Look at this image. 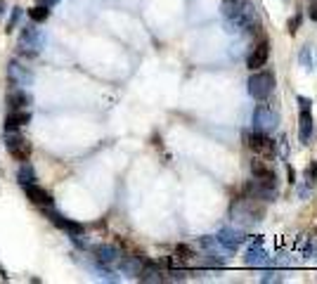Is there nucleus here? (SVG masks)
<instances>
[{"label":"nucleus","instance_id":"2eb2a0df","mask_svg":"<svg viewBox=\"0 0 317 284\" xmlns=\"http://www.w3.org/2000/svg\"><path fill=\"white\" fill-rule=\"evenodd\" d=\"M31 121V114L29 111H22V109H17L14 114H10V116L5 118V130L7 133H12V130H19L22 126H26Z\"/></svg>","mask_w":317,"mask_h":284},{"label":"nucleus","instance_id":"9d476101","mask_svg":"<svg viewBox=\"0 0 317 284\" xmlns=\"http://www.w3.org/2000/svg\"><path fill=\"white\" fill-rule=\"evenodd\" d=\"M24 190H26V197H29L36 206H43V209L52 206V194H50V192H45L43 187H38L36 182H31V185H24Z\"/></svg>","mask_w":317,"mask_h":284},{"label":"nucleus","instance_id":"5701e85b","mask_svg":"<svg viewBox=\"0 0 317 284\" xmlns=\"http://www.w3.org/2000/svg\"><path fill=\"white\" fill-rule=\"evenodd\" d=\"M192 256H194V253H192L189 247H185V244H177L175 247V258H180V263H183V260H189Z\"/></svg>","mask_w":317,"mask_h":284},{"label":"nucleus","instance_id":"6e6552de","mask_svg":"<svg viewBox=\"0 0 317 284\" xmlns=\"http://www.w3.org/2000/svg\"><path fill=\"white\" fill-rule=\"evenodd\" d=\"M45 216L50 218V222H52V225H57V228H62V230H67L69 235H83V225H81V222L69 220V218H64L62 213L52 211L50 206L45 209Z\"/></svg>","mask_w":317,"mask_h":284},{"label":"nucleus","instance_id":"f8f14e48","mask_svg":"<svg viewBox=\"0 0 317 284\" xmlns=\"http://www.w3.org/2000/svg\"><path fill=\"white\" fill-rule=\"evenodd\" d=\"M244 239H246V237H244V232H242V230H223L215 241H218V244H223L225 249H230V251H234V249H237Z\"/></svg>","mask_w":317,"mask_h":284},{"label":"nucleus","instance_id":"20e7f679","mask_svg":"<svg viewBox=\"0 0 317 284\" xmlns=\"http://www.w3.org/2000/svg\"><path fill=\"white\" fill-rule=\"evenodd\" d=\"M244 142H246V147H249L253 154H272L274 152V142H272V137H270L268 133H258V130L246 133Z\"/></svg>","mask_w":317,"mask_h":284},{"label":"nucleus","instance_id":"bb28decb","mask_svg":"<svg viewBox=\"0 0 317 284\" xmlns=\"http://www.w3.org/2000/svg\"><path fill=\"white\" fill-rule=\"evenodd\" d=\"M308 258H317V244H310V247H308Z\"/></svg>","mask_w":317,"mask_h":284},{"label":"nucleus","instance_id":"6ab92c4d","mask_svg":"<svg viewBox=\"0 0 317 284\" xmlns=\"http://www.w3.org/2000/svg\"><path fill=\"white\" fill-rule=\"evenodd\" d=\"M29 17L36 22V24H41V22H45V19L50 17V10L45 5H36V7H31L29 10Z\"/></svg>","mask_w":317,"mask_h":284},{"label":"nucleus","instance_id":"a878e982","mask_svg":"<svg viewBox=\"0 0 317 284\" xmlns=\"http://www.w3.org/2000/svg\"><path fill=\"white\" fill-rule=\"evenodd\" d=\"M308 14H310L312 22H317V0H312V3H310V10H308Z\"/></svg>","mask_w":317,"mask_h":284},{"label":"nucleus","instance_id":"39448f33","mask_svg":"<svg viewBox=\"0 0 317 284\" xmlns=\"http://www.w3.org/2000/svg\"><path fill=\"white\" fill-rule=\"evenodd\" d=\"M7 80L14 88H26L33 83V74L26 67H22L19 62H10L7 64Z\"/></svg>","mask_w":317,"mask_h":284},{"label":"nucleus","instance_id":"9b49d317","mask_svg":"<svg viewBox=\"0 0 317 284\" xmlns=\"http://www.w3.org/2000/svg\"><path fill=\"white\" fill-rule=\"evenodd\" d=\"M92 253H95V260L102 263V266H111V263H116V260L121 258L118 249L111 247V244H97V247L92 249Z\"/></svg>","mask_w":317,"mask_h":284},{"label":"nucleus","instance_id":"c85d7f7f","mask_svg":"<svg viewBox=\"0 0 317 284\" xmlns=\"http://www.w3.org/2000/svg\"><path fill=\"white\" fill-rule=\"evenodd\" d=\"M60 0H41V5H45V7H52V5H57Z\"/></svg>","mask_w":317,"mask_h":284},{"label":"nucleus","instance_id":"423d86ee","mask_svg":"<svg viewBox=\"0 0 317 284\" xmlns=\"http://www.w3.org/2000/svg\"><path fill=\"white\" fill-rule=\"evenodd\" d=\"M268 57H270V43H268V38H261V43H256L253 50H251L249 59H246V67L251 71H258L261 67H265Z\"/></svg>","mask_w":317,"mask_h":284},{"label":"nucleus","instance_id":"f257e3e1","mask_svg":"<svg viewBox=\"0 0 317 284\" xmlns=\"http://www.w3.org/2000/svg\"><path fill=\"white\" fill-rule=\"evenodd\" d=\"M45 45V33L38 31L36 26H24L22 33H19V45L17 52L22 57H36Z\"/></svg>","mask_w":317,"mask_h":284},{"label":"nucleus","instance_id":"a211bd4d","mask_svg":"<svg viewBox=\"0 0 317 284\" xmlns=\"http://www.w3.org/2000/svg\"><path fill=\"white\" fill-rule=\"evenodd\" d=\"M33 180H36V171H33V166H31V164H26V161H24V164L17 168V182H19V185H31Z\"/></svg>","mask_w":317,"mask_h":284},{"label":"nucleus","instance_id":"1a4fd4ad","mask_svg":"<svg viewBox=\"0 0 317 284\" xmlns=\"http://www.w3.org/2000/svg\"><path fill=\"white\" fill-rule=\"evenodd\" d=\"M312 133H315V121H312L310 109H301L299 114V140L303 145H310Z\"/></svg>","mask_w":317,"mask_h":284},{"label":"nucleus","instance_id":"f3484780","mask_svg":"<svg viewBox=\"0 0 317 284\" xmlns=\"http://www.w3.org/2000/svg\"><path fill=\"white\" fill-rule=\"evenodd\" d=\"M33 99H31V95L26 93V90H22V88H17L10 97H7V105L12 107V109H24V107H29Z\"/></svg>","mask_w":317,"mask_h":284},{"label":"nucleus","instance_id":"ddd939ff","mask_svg":"<svg viewBox=\"0 0 317 284\" xmlns=\"http://www.w3.org/2000/svg\"><path fill=\"white\" fill-rule=\"evenodd\" d=\"M270 263V256L265 253V249L261 247V241H256V247H251L246 251V266L251 268H263Z\"/></svg>","mask_w":317,"mask_h":284},{"label":"nucleus","instance_id":"0eeeda50","mask_svg":"<svg viewBox=\"0 0 317 284\" xmlns=\"http://www.w3.org/2000/svg\"><path fill=\"white\" fill-rule=\"evenodd\" d=\"M5 147L10 152V156L17 161H26L31 156V142L24 140L22 135H10L5 140Z\"/></svg>","mask_w":317,"mask_h":284},{"label":"nucleus","instance_id":"c756f323","mask_svg":"<svg viewBox=\"0 0 317 284\" xmlns=\"http://www.w3.org/2000/svg\"><path fill=\"white\" fill-rule=\"evenodd\" d=\"M3 12H5V3L0 0V17H3Z\"/></svg>","mask_w":317,"mask_h":284},{"label":"nucleus","instance_id":"aec40b11","mask_svg":"<svg viewBox=\"0 0 317 284\" xmlns=\"http://www.w3.org/2000/svg\"><path fill=\"white\" fill-rule=\"evenodd\" d=\"M246 0H223V14L225 17H232V14L239 12V7L244 5Z\"/></svg>","mask_w":317,"mask_h":284},{"label":"nucleus","instance_id":"cd10ccee","mask_svg":"<svg viewBox=\"0 0 317 284\" xmlns=\"http://www.w3.org/2000/svg\"><path fill=\"white\" fill-rule=\"evenodd\" d=\"M287 175H289V182H291V185H293V182H296V171H293V168H291V166H289Z\"/></svg>","mask_w":317,"mask_h":284},{"label":"nucleus","instance_id":"412c9836","mask_svg":"<svg viewBox=\"0 0 317 284\" xmlns=\"http://www.w3.org/2000/svg\"><path fill=\"white\" fill-rule=\"evenodd\" d=\"M303 175H305V182H308V187H315L317 185V164H315V161H310V164L305 166Z\"/></svg>","mask_w":317,"mask_h":284},{"label":"nucleus","instance_id":"b1692460","mask_svg":"<svg viewBox=\"0 0 317 284\" xmlns=\"http://www.w3.org/2000/svg\"><path fill=\"white\" fill-rule=\"evenodd\" d=\"M299 59H301V67H305V69H310V64H312V55H310V48L305 45L303 50H301V55H299Z\"/></svg>","mask_w":317,"mask_h":284},{"label":"nucleus","instance_id":"393cba45","mask_svg":"<svg viewBox=\"0 0 317 284\" xmlns=\"http://www.w3.org/2000/svg\"><path fill=\"white\" fill-rule=\"evenodd\" d=\"M301 22H303V17H301V14H293V17H291V19H289V22H287V31L291 33V36H293V33H296V31H299Z\"/></svg>","mask_w":317,"mask_h":284},{"label":"nucleus","instance_id":"4be33fe9","mask_svg":"<svg viewBox=\"0 0 317 284\" xmlns=\"http://www.w3.org/2000/svg\"><path fill=\"white\" fill-rule=\"evenodd\" d=\"M22 14H24V10H22V7H14V10H12V17H10V22H7V29H5L7 33H12L14 29H17V24H19V19H22Z\"/></svg>","mask_w":317,"mask_h":284},{"label":"nucleus","instance_id":"dca6fc26","mask_svg":"<svg viewBox=\"0 0 317 284\" xmlns=\"http://www.w3.org/2000/svg\"><path fill=\"white\" fill-rule=\"evenodd\" d=\"M118 268H121L126 275L137 277V275H140V270H142V263H140V258H137V256H121V258H118Z\"/></svg>","mask_w":317,"mask_h":284},{"label":"nucleus","instance_id":"4468645a","mask_svg":"<svg viewBox=\"0 0 317 284\" xmlns=\"http://www.w3.org/2000/svg\"><path fill=\"white\" fill-rule=\"evenodd\" d=\"M251 173H253V178H258V180H277L272 166H270L265 159L251 161Z\"/></svg>","mask_w":317,"mask_h":284},{"label":"nucleus","instance_id":"7ed1b4c3","mask_svg":"<svg viewBox=\"0 0 317 284\" xmlns=\"http://www.w3.org/2000/svg\"><path fill=\"white\" fill-rule=\"evenodd\" d=\"M251 124H253V130H258V133H272L277 128V124H280V114L272 111L268 105H258L253 109Z\"/></svg>","mask_w":317,"mask_h":284},{"label":"nucleus","instance_id":"f03ea898","mask_svg":"<svg viewBox=\"0 0 317 284\" xmlns=\"http://www.w3.org/2000/svg\"><path fill=\"white\" fill-rule=\"evenodd\" d=\"M274 90V74L270 71H253L249 78V95L253 99H268L270 93Z\"/></svg>","mask_w":317,"mask_h":284}]
</instances>
